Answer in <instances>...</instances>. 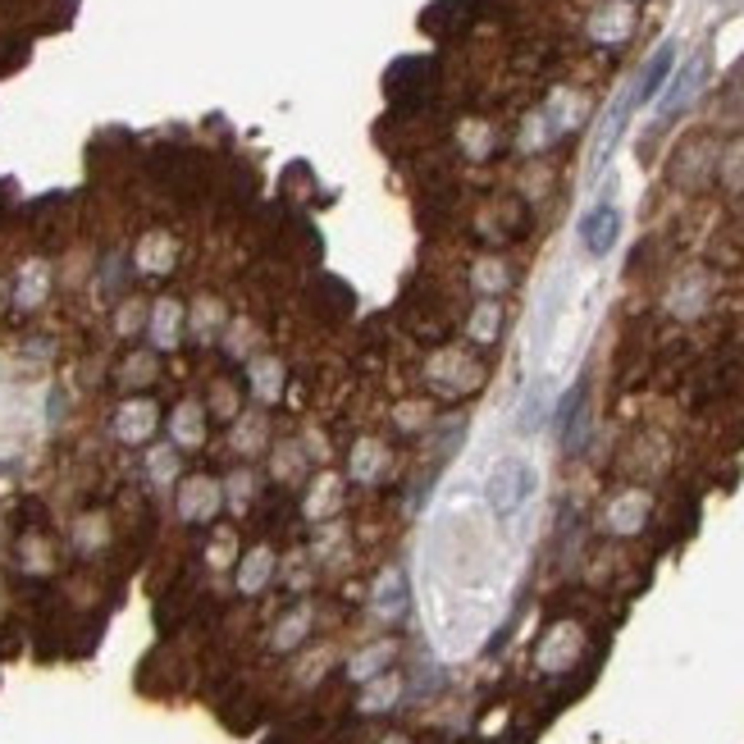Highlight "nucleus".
<instances>
[{
	"label": "nucleus",
	"mask_w": 744,
	"mask_h": 744,
	"mask_svg": "<svg viewBox=\"0 0 744 744\" xmlns=\"http://www.w3.org/2000/svg\"><path fill=\"white\" fill-rule=\"evenodd\" d=\"M535 489H539V475H535V466L526 457L498 462V471L489 475V507H494V516H503V520L516 516L520 507L535 498Z\"/></svg>",
	"instance_id": "f257e3e1"
},
{
	"label": "nucleus",
	"mask_w": 744,
	"mask_h": 744,
	"mask_svg": "<svg viewBox=\"0 0 744 744\" xmlns=\"http://www.w3.org/2000/svg\"><path fill=\"white\" fill-rule=\"evenodd\" d=\"M161 430V402L152 393H128L115 412H110V434H115L124 448H142L152 443Z\"/></svg>",
	"instance_id": "f03ea898"
},
{
	"label": "nucleus",
	"mask_w": 744,
	"mask_h": 744,
	"mask_svg": "<svg viewBox=\"0 0 744 744\" xmlns=\"http://www.w3.org/2000/svg\"><path fill=\"white\" fill-rule=\"evenodd\" d=\"M219 498H225L219 479H210L206 471H197V475H183V479H178L174 512H178L183 526H206V520L219 512Z\"/></svg>",
	"instance_id": "7ed1b4c3"
},
{
	"label": "nucleus",
	"mask_w": 744,
	"mask_h": 744,
	"mask_svg": "<svg viewBox=\"0 0 744 744\" xmlns=\"http://www.w3.org/2000/svg\"><path fill=\"white\" fill-rule=\"evenodd\" d=\"M206 402L202 397H183V402H174V412H169V443L174 448H202L206 443Z\"/></svg>",
	"instance_id": "20e7f679"
},
{
	"label": "nucleus",
	"mask_w": 744,
	"mask_h": 744,
	"mask_svg": "<svg viewBox=\"0 0 744 744\" xmlns=\"http://www.w3.org/2000/svg\"><path fill=\"white\" fill-rule=\"evenodd\" d=\"M183 324H188L183 307L174 302V297H161V302L146 311V333H152V352H174L178 339H183Z\"/></svg>",
	"instance_id": "39448f33"
},
{
	"label": "nucleus",
	"mask_w": 744,
	"mask_h": 744,
	"mask_svg": "<svg viewBox=\"0 0 744 744\" xmlns=\"http://www.w3.org/2000/svg\"><path fill=\"white\" fill-rule=\"evenodd\" d=\"M46 297H51V266H46V260H23L10 302H14L19 311H42Z\"/></svg>",
	"instance_id": "423d86ee"
},
{
	"label": "nucleus",
	"mask_w": 744,
	"mask_h": 744,
	"mask_svg": "<svg viewBox=\"0 0 744 744\" xmlns=\"http://www.w3.org/2000/svg\"><path fill=\"white\" fill-rule=\"evenodd\" d=\"M617 234H621V215H617V206H593L585 219H580V242H585V251L589 256H608L612 251V242H617Z\"/></svg>",
	"instance_id": "0eeeda50"
},
{
	"label": "nucleus",
	"mask_w": 744,
	"mask_h": 744,
	"mask_svg": "<svg viewBox=\"0 0 744 744\" xmlns=\"http://www.w3.org/2000/svg\"><path fill=\"white\" fill-rule=\"evenodd\" d=\"M133 266H137V275H146V279L169 275V270H174V238L161 234V229L142 234L137 247H133Z\"/></svg>",
	"instance_id": "6e6552de"
},
{
	"label": "nucleus",
	"mask_w": 744,
	"mask_h": 744,
	"mask_svg": "<svg viewBox=\"0 0 744 744\" xmlns=\"http://www.w3.org/2000/svg\"><path fill=\"white\" fill-rule=\"evenodd\" d=\"M156 375H161L156 352H152V348H133V352L120 361V370H115V384H120L124 393H146V389H156Z\"/></svg>",
	"instance_id": "1a4fd4ad"
},
{
	"label": "nucleus",
	"mask_w": 744,
	"mask_h": 744,
	"mask_svg": "<svg viewBox=\"0 0 744 744\" xmlns=\"http://www.w3.org/2000/svg\"><path fill=\"white\" fill-rule=\"evenodd\" d=\"M110 544H115V526H110V516L101 507H92V512H83L79 520H73V548H79L83 557L105 552Z\"/></svg>",
	"instance_id": "9d476101"
},
{
	"label": "nucleus",
	"mask_w": 744,
	"mask_h": 744,
	"mask_svg": "<svg viewBox=\"0 0 744 744\" xmlns=\"http://www.w3.org/2000/svg\"><path fill=\"white\" fill-rule=\"evenodd\" d=\"M406 576L402 571H384L380 576V585H375V599H370V608H375V617H384V621H397V617H406Z\"/></svg>",
	"instance_id": "9b49d317"
},
{
	"label": "nucleus",
	"mask_w": 744,
	"mask_h": 744,
	"mask_svg": "<svg viewBox=\"0 0 744 744\" xmlns=\"http://www.w3.org/2000/svg\"><path fill=\"white\" fill-rule=\"evenodd\" d=\"M672 60H676V46L672 42H662L658 51H653V60L644 64V73H640V83H636V105H644V101H653L658 96V87L666 83V73H672Z\"/></svg>",
	"instance_id": "f8f14e48"
},
{
	"label": "nucleus",
	"mask_w": 744,
	"mask_h": 744,
	"mask_svg": "<svg viewBox=\"0 0 744 744\" xmlns=\"http://www.w3.org/2000/svg\"><path fill=\"white\" fill-rule=\"evenodd\" d=\"M270 576H275V548L256 544V548L242 557V567H238V585H242V593H256V589H266Z\"/></svg>",
	"instance_id": "ddd939ff"
},
{
	"label": "nucleus",
	"mask_w": 744,
	"mask_h": 744,
	"mask_svg": "<svg viewBox=\"0 0 744 744\" xmlns=\"http://www.w3.org/2000/svg\"><path fill=\"white\" fill-rule=\"evenodd\" d=\"M247 375H251L256 397H266V402L279 397V384H283V365H279V356H251V361H247Z\"/></svg>",
	"instance_id": "4468645a"
},
{
	"label": "nucleus",
	"mask_w": 744,
	"mask_h": 744,
	"mask_svg": "<svg viewBox=\"0 0 744 744\" xmlns=\"http://www.w3.org/2000/svg\"><path fill=\"white\" fill-rule=\"evenodd\" d=\"M146 475H152V485L169 489L174 479H178V448L174 443H161V448L146 453Z\"/></svg>",
	"instance_id": "2eb2a0df"
},
{
	"label": "nucleus",
	"mask_w": 744,
	"mask_h": 744,
	"mask_svg": "<svg viewBox=\"0 0 744 744\" xmlns=\"http://www.w3.org/2000/svg\"><path fill=\"white\" fill-rule=\"evenodd\" d=\"M389 658H393V644H375V649H365V653H356L352 662H348V676L352 681H375L380 672H384V666H389Z\"/></svg>",
	"instance_id": "dca6fc26"
},
{
	"label": "nucleus",
	"mask_w": 744,
	"mask_h": 744,
	"mask_svg": "<svg viewBox=\"0 0 744 744\" xmlns=\"http://www.w3.org/2000/svg\"><path fill=\"white\" fill-rule=\"evenodd\" d=\"M370 690L361 694V703H356V709L361 713H380V709H393V703H397V694H402V681L397 676H375V681H365Z\"/></svg>",
	"instance_id": "f3484780"
},
{
	"label": "nucleus",
	"mask_w": 744,
	"mask_h": 744,
	"mask_svg": "<svg viewBox=\"0 0 744 744\" xmlns=\"http://www.w3.org/2000/svg\"><path fill=\"white\" fill-rule=\"evenodd\" d=\"M188 324H193V339L197 343H210L215 333H219V324H225V311H219L215 297H202V302L193 307V316H188Z\"/></svg>",
	"instance_id": "a211bd4d"
},
{
	"label": "nucleus",
	"mask_w": 744,
	"mask_h": 744,
	"mask_svg": "<svg viewBox=\"0 0 744 744\" xmlns=\"http://www.w3.org/2000/svg\"><path fill=\"white\" fill-rule=\"evenodd\" d=\"M380 457H384V443H375V438H361L356 448H352V462H348V471H352V479H375L380 475Z\"/></svg>",
	"instance_id": "6ab92c4d"
},
{
	"label": "nucleus",
	"mask_w": 744,
	"mask_h": 744,
	"mask_svg": "<svg viewBox=\"0 0 744 744\" xmlns=\"http://www.w3.org/2000/svg\"><path fill=\"white\" fill-rule=\"evenodd\" d=\"M699 79H703V60H694V64L681 73V79L672 83V92H666V101H662V115H676V110L690 101V92L699 87Z\"/></svg>",
	"instance_id": "aec40b11"
},
{
	"label": "nucleus",
	"mask_w": 744,
	"mask_h": 744,
	"mask_svg": "<svg viewBox=\"0 0 744 744\" xmlns=\"http://www.w3.org/2000/svg\"><path fill=\"white\" fill-rule=\"evenodd\" d=\"M260 443H266V421H260V416H247V421L234 425V448H238L242 457H251Z\"/></svg>",
	"instance_id": "412c9836"
},
{
	"label": "nucleus",
	"mask_w": 744,
	"mask_h": 744,
	"mask_svg": "<svg viewBox=\"0 0 744 744\" xmlns=\"http://www.w3.org/2000/svg\"><path fill=\"white\" fill-rule=\"evenodd\" d=\"M234 412H238L234 384H215V389L206 393V416H234Z\"/></svg>",
	"instance_id": "4be33fe9"
},
{
	"label": "nucleus",
	"mask_w": 744,
	"mask_h": 744,
	"mask_svg": "<svg viewBox=\"0 0 744 744\" xmlns=\"http://www.w3.org/2000/svg\"><path fill=\"white\" fill-rule=\"evenodd\" d=\"M307 617H311L307 608H297V612H292V617H288V621H283V626L275 630V644H279V649H292L297 640L307 636Z\"/></svg>",
	"instance_id": "5701e85b"
},
{
	"label": "nucleus",
	"mask_w": 744,
	"mask_h": 744,
	"mask_svg": "<svg viewBox=\"0 0 744 744\" xmlns=\"http://www.w3.org/2000/svg\"><path fill=\"white\" fill-rule=\"evenodd\" d=\"M146 324V316H142V302H128L120 316H115V329L120 333H133V329H142Z\"/></svg>",
	"instance_id": "b1692460"
},
{
	"label": "nucleus",
	"mask_w": 744,
	"mask_h": 744,
	"mask_svg": "<svg viewBox=\"0 0 744 744\" xmlns=\"http://www.w3.org/2000/svg\"><path fill=\"white\" fill-rule=\"evenodd\" d=\"M380 744H406V740H402V735H389V740H380Z\"/></svg>",
	"instance_id": "393cba45"
}]
</instances>
